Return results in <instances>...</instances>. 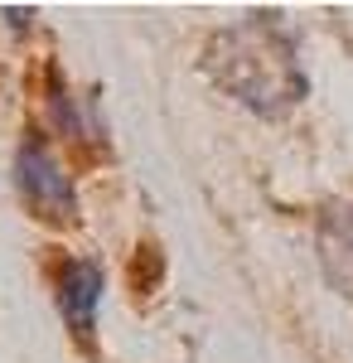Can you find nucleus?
<instances>
[{
    "label": "nucleus",
    "mask_w": 353,
    "mask_h": 363,
    "mask_svg": "<svg viewBox=\"0 0 353 363\" xmlns=\"http://www.w3.org/2000/svg\"><path fill=\"white\" fill-rule=\"evenodd\" d=\"M15 184L44 223H78V184L44 136H29L15 150Z\"/></svg>",
    "instance_id": "f03ea898"
},
{
    "label": "nucleus",
    "mask_w": 353,
    "mask_h": 363,
    "mask_svg": "<svg viewBox=\"0 0 353 363\" xmlns=\"http://www.w3.org/2000/svg\"><path fill=\"white\" fill-rule=\"evenodd\" d=\"M49 116H54V126L68 140H92V136H97V131L87 126L78 97H73V87L63 83V73H58V68H49Z\"/></svg>",
    "instance_id": "20e7f679"
},
{
    "label": "nucleus",
    "mask_w": 353,
    "mask_h": 363,
    "mask_svg": "<svg viewBox=\"0 0 353 363\" xmlns=\"http://www.w3.org/2000/svg\"><path fill=\"white\" fill-rule=\"evenodd\" d=\"M344 242H349V257H353V223H349V238H344Z\"/></svg>",
    "instance_id": "39448f33"
},
{
    "label": "nucleus",
    "mask_w": 353,
    "mask_h": 363,
    "mask_svg": "<svg viewBox=\"0 0 353 363\" xmlns=\"http://www.w3.org/2000/svg\"><path fill=\"white\" fill-rule=\"evenodd\" d=\"M271 20L276 15H257L242 29H223L208 49V68L252 112L281 116L305 97V73L296 63V39Z\"/></svg>",
    "instance_id": "f257e3e1"
},
{
    "label": "nucleus",
    "mask_w": 353,
    "mask_h": 363,
    "mask_svg": "<svg viewBox=\"0 0 353 363\" xmlns=\"http://www.w3.org/2000/svg\"><path fill=\"white\" fill-rule=\"evenodd\" d=\"M102 291H107V272L92 262V257H68L54 277V296H58V315L68 325V335L92 349L97 335V306H102Z\"/></svg>",
    "instance_id": "7ed1b4c3"
}]
</instances>
